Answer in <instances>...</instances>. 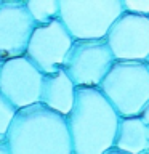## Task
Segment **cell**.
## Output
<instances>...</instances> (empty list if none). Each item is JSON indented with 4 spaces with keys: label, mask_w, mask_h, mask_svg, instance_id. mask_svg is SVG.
<instances>
[{
    "label": "cell",
    "mask_w": 149,
    "mask_h": 154,
    "mask_svg": "<svg viewBox=\"0 0 149 154\" xmlns=\"http://www.w3.org/2000/svg\"><path fill=\"white\" fill-rule=\"evenodd\" d=\"M120 116L99 88H77L67 116L74 154H106L114 148Z\"/></svg>",
    "instance_id": "1"
},
{
    "label": "cell",
    "mask_w": 149,
    "mask_h": 154,
    "mask_svg": "<svg viewBox=\"0 0 149 154\" xmlns=\"http://www.w3.org/2000/svg\"><path fill=\"white\" fill-rule=\"evenodd\" d=\"M7 138L11 154H74L67 117L40 103L18 111Z\"/></svg>",
    "instance_id": "2"
},
{
    "label": "cell",
    "mask_w": 149,
    "mask_h": 154,
    "mask_svg": "<svg viewBox=\"0 0 149 154\" xmlns=\"http://www.w3.org/2000/svg\"><path fill=\"white\" fill-rule=\"evenodd\" d=\"M123 13V0H59V19L75 42L104 40Z\"/></svg>",
    "instance_id": "3"
},
{
    "label": "cell",
    "mask_w": 149,
    "mask_h": 154,
    "mask_svg": "<svg viewBox=\"0 0 149 154\" xmlns=\"http://www.w3.org/2000/svg\"><path fill=\"white\" fill-rule=\"evenodd\" d=\"M120 117H138L149 103V69L146 63L115 61L99 87Z\"/></svg>",
    "instance_id": "4"
},
{
    "label": "cell",
    "mask_w": 149,
    "mask_h": 154,
    "mask_svg": "<svg viewBox=\"0 0 149 154\" xmlns=\"http://www.w3.org/2000/svg\"><path fill=\"white\" fill-rule=\"evenodd\" d=\"M115 58L104 40H77L64 61L66 74L77 88H99Z\"/></svg>",
    "instance_id": "5"
},
{
    "label": "cell",
    "mask_w": 149,
    "mask_h": 154,
    "mask_svg": "<svg viewBox=\"0 0 149 154\" xmlns=\"http://www.w3.org/2000/svg\"><path fill=\"white\" fill-rule=\"evenodd\" d=\"M74 38L59 18L55 21L35 26L29 40L26 56L38 67L43 75L58 72L64 67Z\"/></svg>",
    "instance_id": "6"
},
{
    "label": "cell",
    "mask_w": 149,
    "mask_h": 154,
    "mask_svg": "<svg viewBox=\"0 0 149 154\" xmlns=\"http://www.w3.org/2000/svg\"><path fill=\"white\" fill-rule=\"evenodd\" d=\"M43 74L27 56L2 61L0 93L18 111L40 103Z\"/></svg>",
    "instance_id": "7"
},
{
    "label": "cell",
    "mask_w": 149,
    "mask_h": 154,
    "mask_svg": "<svg viewBox=\"0 0 149 154\" xmlns=\"http://www.w3.org/2000/svg\"><path fill=\"white\" fill-rule=\"evenodd\" d=\"M34 29L26 0H0V61L26 56Z\"/></svg>",
    "instance_id": "8"
},
{
    "label": "cell",
    "mask_w": 149,
    "mask_h": 154,
    "mask_svg": "<svg viewBox=\"0 0 149 154\" xmlns=\"http://www.w3.org/2000/svg\"><path fill=\"white\" fill-rule=\"evenodd\" d=\"M106 42L115 61L146 63L149 58V18L123 13L108 34Z\"/></svg>",
    "instance_id": "9"
},
{
    "label": "cell",
    "mask_w": 149,
    "mask_h": 154,
    "mask_svg": "<svg viewBox=\"0 0 149 154\" xmlns=\"http://www.w3.org/2000/svg\"><path fill=\"white\" fill-rule=\"evenodd\" d=\"M77 87L69 79L64 69L43 75L40 104L61 116H69L75 104Z\"/></svg>",
    "instance_id": "10"
},
{
    "label": "cell",
    "mask_w": 149,
    "mask_h": 154,
    "mask_svg": "<svg viewBox=\"0 0 149 154\" xmlns=\"http://www.w3.org/2000/svg\"><path fill=\"white\" fill-rule=\"evenodd\" d=\"M114 148L127 154H141L147 151V125L139 117H120Z\"/></svg>",
    "instance_id": "11"
},
{
    "label": "cell",
    "mask_w": 149,
    "mask_h": 154,
    "mask_svg": "<svg viewBox=\"0 0 149 154\" xmlns=\"http://www.w3.org/2000/svg\"><path fill=\"white\" fill-rule=\"evenodd\" d=\"M26 8L35 26L48 24L59 18V0H26Z\"/></svg>",
    "instance_id": "12"
},
{
    "label": "cell",
    "mask_w": 149,
    "mask_h": 154,
    "mask_svg": "<svg viewBox=\"0 0 149 154\" xmlns=\"http://www.w3.org/2000/svg\"><path fill=\"white\" fill-rule=\"evenodd\" d=\"M18 114V109L0 93V137H7L10 132L14 117Z\"/></svg>",
    "instance_id": "13"
},
{
    "label": "cell",
    "mask_w": 149,
    "mask_h": 154,
    "mask_svg": "<svg viewBox=\"0 0 149 154\" xmlns=\"http://www.w3.org/2000/svg\"><path fill=\"white\" fill-rule=\"evenodd\" d=\"M125 13L149 18V0H123Z\"/></svg>",
    "instance_id": "14"
},
{
    "label": "cell",
    "mask_w": 149,
    "mask_h": 154,
    "mask_svg": "<svg viewBox=\"0 0 149 154\" xmlns=\"http://www.w3.org/2000/svg\"><path fill=\"white\" fill-rule=\"evenodd\" d=\"M0 154H11L7 137H0Z\"/></svg>",
    "instance_id": "15"
},
{
    "label": "cell",
    "mask_w": 149,
    "mask_h": 154,
    "mask_svg": "<svg viewBox=\"0 0 149 154\" xmlns=\"http://www.w3.org/2000/svg\"><path fill=\"white\" fill-rule=\"evenodd\" d=\"M139 117L143 119V122L146 124V125H149V103L146 104V108L143 109V112H141V116Z\"/></svg>",
    "instance_id": "16"
},
{
    "label": "cell",
    "mask_w": 149,
    "mask_h": 154,
    "mask_svg": "<svg viewBox=\"0 0 149 154\" xmlns=\"http://www.w3.org/2000/svg\"><path fill=\"white\" fill-rule=\"evenodd\" d=\"M106 154H127V152H122V151H119V149H115V148H112V149H109Z\"/></svg>",
    "instance_id": "17"
},
{
    "label": "cell",
    "mask_w": 149,
    "mask_h": 154,
    "mask_svg": "<svg viewBox=\"0 0 149 154\" xmlns=\"http://www.w3.org/2000/svg\"><path fill=\"white\" fill-rule=\"evenodd\" d=\"M146 66H147V69H149V58H147V61H146Z\"/></svg>",
    "instance_id": "18"
},
{
    "label": "cell",
    "mask_w": 149,
    "mask_h": 154,
    "mask_svg": "<svg viewBox=\"0 0 149 154\" xmlns=\"http://www.w3.org/2000/svg\"><path fill=\"white\" fill-rule=\"evenodd\" d=\"M141 154H149V149H147V151H144V152H141Z\"/></svg>",
    "instance_id": "19"
},
{
    "label": "cell",
    "mask_w": 149,
    "mask_h": 154,
    "mask_svg": "<svg viewBox=\"0 0 149 154\" xmlns=\"http://www.w3.org/2000/svg\"><path fill=\"white\" fill-rule=\"evenodd\" d=\"M147 138H149V125H147Z\"/></svg>",
    "instance_id": "20"
},
{
    "label": "cell",
    "mask_w": 149,
    "mask_h": 154,
    "mask_svg": "<svg viewBox=\"0 0 149 154\" xmlns=\"http://www.w3.org/2000/svg\"><path fill=\"white\" fill-rule=\"evenodd\" d=\"M0 66H2V61H0Z\"/></svg>",
    "instance_id": "21"
}]
</instances>
